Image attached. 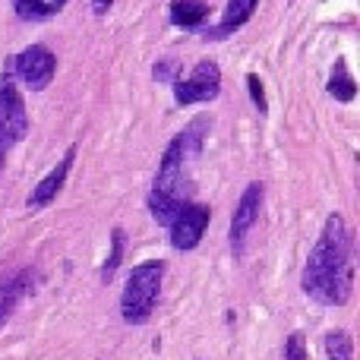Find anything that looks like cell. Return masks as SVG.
<instances>
[{
    "mask_svg": "<svg viewBox=\"0 0 360 360\" xmlns=\"http://www.w3.org/2000/svg\"><path fill=\"white\" fill-rule=\"evenodd\" d=\"M300 291L323 307H345L354 294V234L345 215L332 212L307 256Z\"/></svg>",
    "mask_w": 360,
    "mask_h": 360,
    "instance_id": "1",
    "label": "cell"
},
{
    "mask_svg": "<svg viewBox=\"0 0 360 360\" xmlns=\"http://www.w3.org/2000/svg\"><path fill=\"white\" fill-rule=\"evenodd\" d=\"M205 133H209V120L196 117L184 133H177L171 139L162 155L155 184H152V193H149V212L165 228L174 221V215L184 205L193 202V190H196V184H193V162L202 152Z\"/></svg>",
    "mask_w": 360,
    "mask_h": 360,
    "instance_id": "2",
    "label": "cell"
},
{
    "mask_svg": "<svg viewBox=\"0 0 360 360\" xmlns=\"http://www.w3.org/2000/svg\"><path fill=\"white\" fill-rule=\"evenodd\" d=\"M165 262L162 259H146L139 266H133L130 278L124 285L120 294V316L127 326H146L152 319L162 297V285H165Z\"/></svg>",
    "mask_w": 360,
    "mask_h": 360,
    "instance_id": "3",
    "label": "cell"
},
{
    "mask_svg": "<svg viewBox=\"0 0 360 360\" xmlns=\"http://www.w3.org/2000/svg\"><path fill=\"white\" fill-rule=\"evenodd\" d=\"M29 133V111L16 89V79L10 76V67H4L0 76V152H10L16 143H22Z\"/></svg>",
    "mask_w": 360,
    "mask_h": 360,
    "instance_id": "4",
    "label": "cell"
},
{
    "mask_svg": "<svg viewBox=\"0 0 360 360\" xmlns=\"http://www.w3.org/2000/svg\"><path fill=\"white\" fill-rule=\"evenodd\" d=\"M6 67H10L13 79H19L25 89L41 92V89L51 86V79H54V73H57V57H54V51L44 48V44H32V48L19 51L16 57H10Z\"/></svg>",
    "mask_w": 360,
    "mask_h": 360,
    "instance_id": "5",
    "label": "cell"
},
{
    "mask_svg": "<svg viewBox=\"0 0 360 360\" xmlns=\"http://www.w3.org/2000/svg\"><path fill=\"white\" fill-rule=\"evenodd\" d=\"M262 196H266V186H262L259 180H253V184H250L247 190L240 193V202H237L234 215H231L228 240H231V253H234L237 259H240L243 250H247V237H250V231H253V228H256V221H259Z\"/></svg>",
    "mask_w": 360,
    "mask_h": 360,
    "instance_id": "6",
    "label": "cell"
},
{
    "mask_svg": "<svg viewBox=\"0 0 360 360\" xmlns=\"http://www.w3.org/2000/svg\"><path fill=\"white\" fill-rule=\"evenodd\" d=\"M221 92V70L215 60H199L186 79L174 82V101L180 108L196 105V101H212Z\"/></svg>",
    "mask_w": 360,
    "mask_h": 360,
    "instance_id": "7",
    "label": "cell"
},
{
    "mask_svg": "<svg viewBox=\"0 0 360 360\" xmlns=\"http://www.w3.org/2000/svg\"><path fill=\"white\" fill-rule=\"evenodd\" d=\"M212 221V209L202 202H190L174 215V221L168 224V234H171V247L180 250V253H190V250L199 247L202 240L205 228Z\"/></svg>",
    "mask_w": 360,
    "mask_h": 360,
    "instance_id": "8",
    "label": "cell"
},
{
    "mask_svg": "<svg viewBox=\"0 0 360 360\" xmlns=\"http://www.w3.org/2000/svg\"><path fill=\"white\" fill-rule=\"evenodd\" d=\"M73 162H76V146H70L67 155L60 158V162L54 165V168L48 171L41 180H38V186L29 193V209H44V205H51L57 199V193L63 190V184H67L70 171H73Z\"/></svg>",
    "mask_w": 360,
    "mask_h": 360,
    "instance_id": "9",
    "label": "cell"
},
{
    "mask_svg": "<svg viewBox=\"0 0 360 360\" xmlns=\"http://www.w3.org/2000/svg\"><path fill=\"white\" fill-rule=\"evenodd\" d=\"M35 288V272L32 269H22L16 275H6L0 278V326L16 313V307L22 304V297Z\"/></svg>",
    "mask_w": 360,
    "mask_h": 360,
    "instance_id": "10",
    "label": "cell"
},
{
    "mask_svg": "<svg viewBox=\"0 0 360 360\" xmlns=\"http://www.w3.org/2000/svg\"><path fill=\"white\" fill-rule=\"evenodd\" d=\"M256 6H259V0H228V10H224L221 22L209 32V38H228L231 32H237L250 16H253Z\"/></svg>",
    "mask_w": 360,
    "mask_h": 360,
    "instance_id": "11",
    "label": "cell"
},
{
    "mask_svg": "<svg viewBox=\"0 0 360 360\" xmlns=\"http://www.w3.org/2000/svg\"><path fill=\"white\" fill-rule=\"evenodd\" d=\"M209 19L205 0H171V22L177 29H199Z\"/></svg>",
    "mask_w": 360,
    "mask_h": 360,
    "instance_id": "12",
    "label": "cell"
},
{
    "mask_svg": "<svg viewBox=\"0 0 360 360\" xmlns=\"http://www.w3.org/2000/svg\"><path fill=\"white\" fill-rule=\"evenodd\" d=\"M67 6V0H13V10L19 19H29V22H41L51 19Z\"/></svg>",
    "mask_w": 360,
    "mask_h": 360,
    "instance_id": "13",
    "label": "cell"
},
{
    "mask_svg": "<svg viewBox=\"0 0 360 360\" xmlns=\"http://www.w3.org/2000/svg\"><path fill=\"white\" fill-rule=\"evenodd\" d=\"M326 89H329V95L335 101H354V95H357V82H354V76L348 73V60H338L335 67H332V76H329V82H326Z\"/></svg>",
    "mask_w": 360,
    "mask_h": 360,
    "instance_id": "14",
    "label": "cell"
},
{
    "mask_svg": "<svg viewBox=\"0 0 360 360\" xmlns=\"http://www.w3.org/2000/svg\"><path fill=\"white\" fill-rule=\"evenodd\" d=\"M323 351L329 360H354V338L345 329H332L323 338Z\"/></svg>",
    "mask_w": 360,
    "mask_h": 360,
    "instance_id": "15",
    "label": "cell"
},
{
    "mask_svg": "<svg viewBox=\"0 0 360 360\" xmlns=\"http://www.w3.org/2000/svg\"><path fill=\"white\" fill-rule=\"evenodd\" d=\"M124 250H127V234H124V228H114L111 231V253H108V259L101 262V285H108V281L117 275V269H120V262H124Z\"/></svg>",
    "mask_w": 360,
    "mask_h": 360,
    "instance_id": "16",
    "label": "cell"
},
{
    "mask_svg": "<svg viewBox=\"0 0 360 360\" xmlns=\"http://www.w3.org/2000/svg\"><path fill=\"white\" fill-rule=\"evenodd\" d=\"M281 360H310L304 332H291V335L285 338V354H281Z\"/></svg>",
    "mask_w": 360,
    "mask_h": 360,
    "instance_id": "17",
    "label": "cell"
},
{
    "mask_svg": "<svg viewBox=\"0 0 360 360\" xmlns=\"http://www.w3.org/2000/svg\"><path fill=\"white\" fill-rule=\"evenodd\" d=\"M247 89H250V98H253V105H256V111L259 114H266L269 111V105H266V86H262V79L259 76H247Z\"/></svg>",
    "mask_w": 360,
    "mask_h": 360,
    "instance_id": "18",
    "label": "cell"
},
{
    "mask_svg": "<svg viewBox=\"0 0 360 360\" xmlns=\"http://www.w3.org/2000/svg\"><path fill=\"white\" fill-rule=\"evenodd\" d=\"M111 6H114V0H92V13H95V16H105Z\"/></svg>",
    "mask_w": 360,
    "mask_h": 360,
    "instance_id": "19",
    "label": "cell"
},
{
    "mask_svg": "<svg viewBox=\"0 0 360 360\" xmlns=\"http://www.w3.org/2000/svg\"><path fill=\"white\" fill-rule=\"evenodd\" d=\"M4 158H6V152H0V168H4Z\"/></svg>",
    "mask_w": 360,
    "mask_h": 360,
    "instance_id": "20",
    "label": "cell"
}]
</instances>
